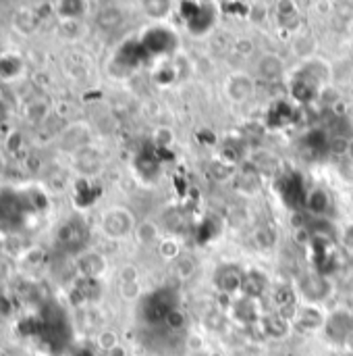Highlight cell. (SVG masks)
<instances>
[{"label": "cell", "instance_id": "44dd1931", "mask_svg": "<svg viewBox=\"0 0 353 356\" xmlns=\"http://www.w3.org/2000/svg\"><path fill=\"white\" fill-rule=\"evenodd\" d=\"M318 98H320V102H322L325 106H329V108H333V106L339 102V96H337V92H335L333 88H325V90L318 94Z\"/></svg>", "mask_w": 353, "mask_h": 356}, {"label": "cell", "instance_id": "d6986e66", "mask_svg": "<svg viewBox=\"0 0 353 356\" xmlns=\"http://www.w3.org/2000/svg\"><path fill=\"white\" fill-rule=\"evenodd\" d=\"M179 244L175 242V240H164L162 244H160V254L164 257V259H177L179 257Z\"/></svg>", "mask_w": 353, "mask_h": 356}, {"label": "cell", "instance_id": "52a82bcc", "mask_svg": "<svg viewBox=\"0 0 353 356\" xmlns=\"http://www.w3.org/2000/svg\"><path fill=\"white\" fill-rule=\"evenodd\" d=\"M329 330H331V334H333V338H337L341 344H343V340L350 336L353 332L352 327V319L345 315V313H337L333 319H331V323H329Z\"/></svg>", "mask_w": 353, "mask_h": 356}, {"label": "cell", "instance_id": "277c9868", "mask_svg": "<svg viewBox=\"0 0 353 356\" xmlns=\"http://www.w3.org/2000/svg\"><path fill=\"white\" fill-rule=\"evenodd\" d=\"M295 323L304 330H318L325 325V315L318 307H302L298 309V317H295Z\"/></svg>", "mask_w": 353, "mask_h": 356}, {"label": "cell", "instance_id": "4316f807", "mask_svg": "<svg viewBox=\"0 0 353 356\" xmlns=\"http://www.w3.org/2000/svg\"><path fill=\"white\" fill-rule=\"evenodd\" d=\"M0 169H2V156H0Z\"/></svg>", "mask_w": 353, "mask_h": 356}, {"label": "cell", "instance_id": "9a60e30c", "mask_svg": "<svg viewBox=\"0 0 353 356\" xmlns=\"http://www.w3.org/2000/svg\"><path fill=\"white\" fill-rule=\"evenodd\" d=\"M350 140L345 138V136H335L331 142H329V148H331V152L333 154H347L350 152Z\"/></svg>", "mask_w": 353, "mask_h": 356}, {"label": "cell", "instance_id": "ffe728a7", "mask_svg": "<svg viewBox=\"0 0 353 356\" xmlns=\"http://www.w3.org/2000/svg\"><path fill=\"white\" fill-rule=\"evenodd\" d=\"M154 144L156 146H171L173 144V131L169 129V127H160V129H156V134H154Z\"/></svg>", "mask_w": 353, "mask_h": 356}, {"label": "cell", "instance_id": "83f0119b", "mask_svg": "<svg viewBox=\"0 0 353 356\" xmlns=\"http://www.w3.org/2000/svg\"><path fill=\"white\" fill-rule=\"evenodd\" d=\"M210 356H221V355H210Z\"/></svg>", "mask_w": 353, "mask_h": 356}, {"label": "cell", "instance_id": "484cf974", "mask_svg": "<svg viewBox=\"0 0 353 356\" xmlns=\"http://www.w3.org/2000/svg\"><path fill=\"white\" fill-rule=\"evenodd\" d=\"M347 154H350V156H352V159H353V142H352V144H350V152H347Z\"/></svg>", "mask_w": 353, "mask_h": 356}, {"label": "cell", "instance_id": "9c48e42d", "mask_svg": "<svg viewBox=\"0 0 353 356\" xmlns=\"http://www.w3.org/2000/svg\"><path fill=\"white\" fill-rule=\"evenodd\" d=\"M329 207H331V200H329L327 192H322V190H314V192L308 196V209H310L312 213L322 215V213H327V211H329Z\"/></svg>", "mask_w": 353, "mask_h": 356}, {"label": "cell", "instance_id": "7c38bea8", "mask_svg": "<svg viewBox=\"0 0 353 356\" xmlns=\"http://www.w3.org/2000/svg\"><path fill=\"white\" fill-rule=\"evenodd\" d=\"M254 165L262 171H275L279 167V159L266 150H260V152H254Z\"/></svg>", "mask_w": 353, "mask_h": 356}, {"label": "cell", "instance_id": "ac0fdd59", "mask_svg": "<svg viewBox=\"0 0 353 356\" xmlns=\"http://www.w3.org/2000/svg\"><path fill=\"white\" fill-rule=\"evenodd\" d=\"M177 273H179V277H181V280L191 277V275L196 273V265H193V261H191V259H179V261H177Z\"/></svg>", "mask_w": 353, "mask_h": 356}, {"label": "cell", "instance_id": "3957f363", "mask_svg": "<svg viewBox=\"0 0 353 356\" xmlns=\"http://www.w3.org/2000/svg\"><path fill=\"white\" fill-rule=\"evenodd\" d=\"M283 69H285V65H283L281 56H277V54H264L258 60V73H260V77H264L268 81L279 79L283 75Z\"/></svg>", "mask_w": 353, "mask_h": 356}, {"label": "cell", "instance_id": "8fae6325", "mask_svg": "<svg viewBox=\"0 0 353 356\" xmlns=\"http://www.w3.org/2000/svg\"><path fill=\"white\" fill-rule=\"evenodd\" d=\"M135 236H137L139 244H152L158 240V227L152 221H144L135 227Z\"/></svg>", "mask_w": 353, "mask_h": 356}, {"label": "cell", "instance_id": "4fadbf2b", "mask_svg": "<svg viewBox=\"0 0 353 356\" xmlns=\"http://www.w3.org/2000/svg\"><path fill=\"white\" fill-rule=\"evenodd\" d=\"M254 242L260 248H273L277 244V234H275L273 227H258L254 232Z\"/></svg>", "mask_w": 353, "mask_h": 356}, {"label": "cell", "instance_id": "5b68a950", "mask_svg": "<svg viewBox=\"0 0 353 356\" xmlns=\"http://www.w3.org/2000/svg\"><path fill=\"white\" fill-rule=\"evenodd\" d=\"M302 290H304V296H306L308 300H320V298L327 296L329 286H327V282H325L322 277H318V275H306V277L302 280Z\"/></svg>", "mask_w": 353, "mask_h": 356}, {"label": "cell", "instance_id": "30bf717a", "mask_svg": "<svg viewBox=\"0 0 353 356\" xmlns=\"http://www.w3.org/2000/svg\"><path fill=\"white\" fill-rule=\"evenodd\" d=\"M121 21H123V15H121L119 8L110 6V8H104V10L98 13V25L104 27V29H114Z\"/></svg>", "mask_w": 353, "mask_h": 356}, {"label": "cell", "instance_id": "603a6c76", "mask_svg": "<svg viewBox=\"0 0 353 356\" xmlns=\"http://www.w3.org/2000/svg\"><path fill=\"white\" fill-rule=\"evenodd\" d=\"M123 296L127 298V300H135L137 296H139V286H137V282H127V284H123Z\"/></svg>", "mask_w": 353, "mask_h": 356}, {"label": "cell", "instance_id": "6da1fadb", "mask_svg": "<svg viewBox=\"0 0 353 356\" xmlns=\"http://www.w3.org/2000/svg\"><path fill=\"white\" fill-rule=\"evenodd\" d=\"M133 227V219L125 209H114L104 217V232L112 238H123Z\"/></svg>", "mask_w": 353, "mask_h": 356}, {"label": "cell", "instance_id": "cb8c5ba5", "mask_svg": "<svg viewBox=\"0 0 353 356\" xmlns=\"http://www.w3.org/2000/svg\"><path fill=\"white\" fill-rule=\"evenodd\" d=\"M108 356H127V348L119 344V346H114V348L108 353Z\"/></svg>", "mask_w": 353, "mask_h": 356}, {"label": "cell", "instance_id": "7402d4cb", "mask_svg": "<svg viewBox=\"0 0 353 356\" xmlns=\"http://www.w3.org/2000/svg\"><path fill=\"white\" fill-rule=\"evenodd\" d=\"M293 238H295V242H298L300 246H308V244L312 242L314 234H312V229H308V227H300V229L293 232Z\"/></svg>", "mask_w": 353, "mask_h": 356}, {"label": "cell", "instance_id": "e0dca14e", "mask_svg": "<svg viewBox=\"0 0 353 356\" xmlns=\"http://www.w3.org/2000/svg\"><path fill=\"white\" fill-rule=\"evenodd\" d=\"M98 344H100V348H104L106 353H110L114 346H119V338H117L114 332H102L98 336Z\"/></svg>", "mask_w": 353, "mask_h": 356}, {"label": "cell", "instance_id": "5bb4252c", "mask_svg": "<svg viewBox=\"0 0 353 356\" xmlns=\"http://www.w3.org/2000/svg\"><path fill=\"white\" fill-rule=\"evenodd\" d=\"M218 282H221V290H223V292H235L237 288H241L243 277H241L235 269H229Z\"/></svg>", "mask_w": 353, "mask_h": 356}, {"label": "cell", "instance_id": "d4e9b609", "mask_svg": "<svg viewBox=\"0 0 353 356\" xmlns=\"http://www.w3.org/2000/svg\"><path fill=\"white\" fill-rule=\"evenodd\" d=\"M343 346H345V348H347V350L353 355V332L347 336V338H345V340H343Z\"/></svg>", "mask_w": 353, "mask_h": 356}, {"label": "cell", "instance_id": "8992f818", "mask_svg": "<svg viewBox=\"0 0 353 356\" xmlns=\"http://www.w3.org/2000/svg\"><path fill=\"white\" fill-rule=\"evenodd\" d=\"M262 325H264V334H266L268 338H277V340L285 338L287 332H289V321L283 319L279 313H277V315H268V317L264 319Z\"/></svg>", "mask_w": 353, "mask_h": 356}, {"label": "cell", "instance_id": "2e32d148", "mask_svg": "<svg viewBox=\"0 0 353 356\" xmlns=\"http://www.w3.org/2000/svg\"><path fill=\"white\" fill-rule=\"evenodd\" d=\"M164 319H166V325H169L171 330H181V327H185V315H183L181 311L171 309V311H166Z\"/></svg>", "mask_w": 353, "mask_h": 356}, {"label": "cell", "instance_id": "ba28073f", "mask_svg": "<svg viewBox=\"0 0 353 356\" xmlns=\"http://www.w3.org/2000/svg\"><path fill=\"white\" fill-rule=\"evenodd\" d=\"M264 288H266V280H264L262 275H258V273H250V275H246V277H243L241 290H243V294H246L248 298H252V296H260V294L264 292Z\"/></svg>", "mask_w": 353, "mask_h": 356}, {"label": "cell", "instance_id": "7a4b0ae2", "mask_svg": "<svg viewBox=\"0 0 353 356\" xmlns=\"http://www.w3.org/2000/svg\"><path fill=\"white\" fill-rule=\"evenodd\" d=\"M227 94L233 102H246L254 94V81L246 73H235L227 81Z\"/></svg>", "mask_w": 353, "mask_h": 356}]
</instances>
